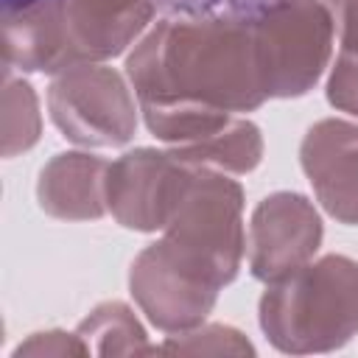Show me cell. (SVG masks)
<instances>
[{
  "label": "cell",
  "instance_id": "obj_1",
  "mask_svg": "<svg viewBox=\"0 0 358 358\" xmlns=\"http://www.w3.org/2000/svg\"><path fill=\"white\" fill-rule=\"evenodd\" d=\"M126 76L148 131L168 145L204 140L229 112L266 101L252 20L165 17L134 45Z\"/></svg>",
  "mask_w": 358,
  "mask_h": 358
},
{
  "label": "cell",
  "instance_id": "obj_2",
  "mask_svg": "<svg viewBox=\"0 0 358 358\" xmlns=\"http://www.w3.org/2000/svg\"><path fill=\"white\" fill-rule=\"evenodd\" d=\"M257 313L280 352L338 350L358 333V263L347 255L310 260L266 282Z\"/></svg>",
  "mask_w": 358,
  "mask_h": 358
},
{
  "label": "cell",
  "instance_id": "obj_3",
  "mask_svg": "<svg viewBox=\"0 0 358 358\" xmlns=\"http://www.w3.org/2000/svg\"><path fill=\"white\" fill-rule=\"evenodd\" d=\"M162 232L179 260L215 285H229L238 277L246 246L243 187L224 171L193 165Z\"/></svg>",
  "mask_w": 358,
  "mask_h": 358
},
{
  "label": "cell",
  "instance_id": "obj_4",
  "mask_svg": "<svg viewBox=\"0 0 358 358\" xmlns=\"http://www.w3.org/2000/svg\"><path fill=\"white\" fill-rule=\"evenodd\" d=\"M333 31L324 0H271L252 17L266 98H299L313 90L330 62Z\"/></svg>",
  "mask_w": 358,
  "mask_h": 358
},
{
  "label": "cell",
  "instance_id": "obj_5",
  "mask_svg": "<svg viewBox=\"0 0 358 358\" xmlns=\"http://www.w3.org/2000/svg\"><path fill=\"white\" fill-rule=\"evenodd\" d=\"M48 109L56 129L87 148L123 145L137 129V106L126 78L101 62L56 73L48 87Z\"/></svg>",
  "mask_w": 358,
  "mask_h": 358
},
{
  "label": "cell",
  "instance_id": "obj_6",
  "mask_svg": "<svg viewBox=\"0 0 358 358\" xmlns=\"http://www.w3.org/2000/svg\"><path fill=\"white\" fill-rule=\"evenodd\" d=\"M129 291L148 322L171 336L204 324L221 288L187 268L159 238L134 257Z\"/></svg>",
  "mask_w": 358,
  "mask_h": 358
},
{
  "label": "cell",
  "instance_id": "obj_7",
  "mask_svg": "<svg viewBox=\"0 0 358 358\" xmlns=\"http://www.w3.org/2000/svg\"><path fill=\"white\" fill-rule=\"evenodd\" d=\"M193 165L182 162L171 148H134L109 162L106 207L126 229H165Z\"/></svg>",
  "mask_w": 358,
  "mask_h": 358
},
{
  "label": "cell",
  "instance_id": "obj_8",
  "mask_svg": "<svg viewBox=\"0 0 358 358\" xmlns=\"http://www.w3.org/2000/svg\"><path fill=\"white\" fill-rule=\"evenodd\" d=\"M322 218L310 199L291 190L266 196L249 221V268L257 280H280L310 263L322 246Z\"/></svg>",
  "mask_w": 358,
  "mask_h": 358
},
{
  "label": "cell",
  "instance_id": "obj_9",
  "mask_svg": "<svg viewBox=\"0 0 358 358\" xmlns=\"http://www.w3.org/2000/svg\"><path fill=\"white\" fill-rule=\"evenodd\" d=\"M302 171L338 224H358V123L324 117L313 123L299 145Z\"/></svg>",
  "mask_w": 358,
  "mask_h": 358
},
{
  "label": "cell",
  "instance_id": "obj_10",
  "mask_svg": "<svg viewBox=\"0 0 358 358\" xmlns=\"http://www.w3.org/2000/svg\"><path fill=\"white\" fill-rule=\"evenodd\" d=\"M76 64L123 53L151 22L154 0H59Z\"/></svg>",
  "mask_w": 358,
  "mask_h": 358
},
{
  "label": "cell",
  "instance_id": "obj_11",
  "mask_svg": "<svg viewBox=\"0 0 358 358\" xmlns=\"http://www.w3.org/2000/svg\"><path fill=\"white\" fill-rule=\"evenodd\" d=\"M3 64L22 73H62L76 64L59 0L3 11Z\"/></svg>",
  "mask_w": 358,
  "mask_h": 358
},
{
  "label": "cell",
  "instance_id": "obj_12",
  "mask_svg": "<svg viewBox=\"0 0 358 358\" xmlns=\"http://www.w3.org/2000/svg\"><path fill=\"white\" fill-rule=\"evenodd\" d=\"M109 162L87 151H64L50 157L36 179L39 207L59 221H95L106 207Z\"/></svg>",
  "mask_w": 358,
  "mask_h": 358
},
{
  "label": "cell",
  "instance_id": "obj_13",
  "mask_svg": "<svg viewBox=\"0 0 358 358\" xmlns=\"http://www.w3.org/2000/svg\"><path fill=\"white\" fill-rule=\"evenodd\" d=\"M171 151L187 165H204L224 173H249L263 159V134L252 120L232 117L215 134L196 143L171 145Z\"/></svg>",
  "mask_w": 358,
  "mask_h": 358
},
{
  "label": "cell",
  "instance_id": "obj_14",
  "mask_svg": "<svg viewBox=\"0 0 358 358\" xmlns=\"http://www.w3.org/2000/svg\"><path fill=\"white\" fill-rule=\"evenodd\" d=\"M92 355H151L148 336L126 302L109 299L90 310L76 330Z\"/></svg>",
  "mask_w": 358,
  "mask_h": 358
},
{
  "label": "cell",
  "instance_id": "obj_15",
  "mask_svg": "<svg viewBox=\"0 0 358 358\" xmlns=\"http://www.w3.org/2000/svg\"><path fill=\"white\" fill-rule=\"evenodd\" d=\"M42 131V115L36 92L28 81L3 76V157H17L36 145Z\"/></svg>",
  "mask_w": 358,
  "mask_h": 358
},
{
  "label": "cell",
  "instance_id": "obj_16",
  "mask_svg": "<svg viewBox=\"0 0 358 358\" xmlns=\"http://www.w3.org/2000/svg\"><path fill=\"white\" fill-rule=\"evenodd\" d=\"M157 355H255L243 333L227 324H199L171 333L165 344L154 347Z\"/></svg>",
  "mask_w": 358,
  "mask_h": 358
},
{
  "label": "cell",
  "instance_id": "obj_17",
  "mask_svg": "<svg viewBox=\"0 0 358 358\" xmlns=\"http://www.w3.org/2000/svg\"><path fill=\"white\" fill-rule=\"evenodd\" d=\"M168 17H232V20H252L257 17L271 0H154Z\"/></svg>",
  "mask_w": 358,
  "mask_h": 358
},
{
  "label": "cell",
  "instance_id": "obj_18",
  "mask_svg": "<svg viewBox=\"0 0 358 358\" xmlns=\"http://www.w3.org/2000/svg\"><path fill=\"white\" fill-rule=\"evenodd\" d=\"M327 101L338 112L358 117V53L341 50L330 78H327Z\"/></svg>",
  "mask_w": 358,
  "mask_h": 358
},
{
  "label": "cell",
  "instance_id": "obj_19",
  "mask_svg": "<svg viewBox=\"0 0 358 358\" xmlns=\"http://www.w3.org/2000/svg\"><path fill=\"white\" fill-rule=\"evenodd\" d=\"M22 355H90L87 344L76 333H62V330H48V333H34L28 341H22L14 350V358Z\"/></svg>",
  "mask_w": 358,
  "mask_h": 358
},
{
  "label": "cell",
  "instance_id": "obj_20",
  "mask_svg": "<svg viewBox=\"0 0 358 358\" xmlns=\"http://www.w3.org/2000/svg\"><path fill=\"white\" fill-rule=\"evenodd\" d=\"M324 6L330 8L341 50L358 53V0H324Z\"/></svg>",
  "mask_w": 358,
  "mask_h": 358
},
{
  "label": "cell",
  "instance_id": "obj_21",
  "mask_svg": "<svg viewBox=\"0 0 358 358\" xmlns=\"http://www.w3.org/2000/svg\"><path fill=\"white\" fill-rule=\"evenodd\" d=\"M31 3H39V0H3V11H11V8H22V6H31Z\"/></svg>",
  "mask_w": 358,
  "mask_h": 358
}]
</instances>
